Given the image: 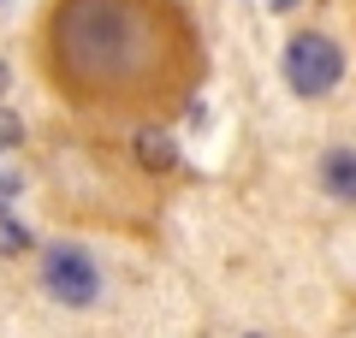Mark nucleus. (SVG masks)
Wrapping results in <instances>:
<instances>
[{"instance_id": "7", "label": "nucleus", "mask_w": 356, "mask_h": 338, "mask_svg": "<svg viewBox=\"0 0 356 338\" xmlns=\"http://www.w3.org/2000/svg\"><path fill=\"white\" fill-rule=\"evenodd\" d=\"M6 77H13V72H6V65H0V89H6Z\"/></svg>"}, {"instance_id": "5", "label": "nucleus", "mask_w": 356, "mask_h": 338, "mask_svg": "<svg viewBox=\"0 0 356 338\" xmlns=\"http://www.w3.org/2000/svg\"><path fill=\"white\" fill-rule=\"evenodd\" d=\"M18 137H24V125H18V113H6V107H0V149H13Z\"/></svg>"}, {"instance_id": "9", "label": "nucleus", "mask_w": 356, "mask_h": 338, "mask_svg": "<svg viewBox=\"0 0 356 338\" xmlns=\"http://www.w3.org/2000/svg\"><path fill=\"white\" fill-rule=\"evenodd\" d=\"M250 338H255V332H250Z\"/></svg>"}, {"instance_id": "2", "label": "nucleus", "mask_w": 356, "mask_h": 338, "mask_svg": "<svg viewBox=\"0 0 356 338\" xmlns=\"http://www.w3.org/2000/svg\"><path fill=\"white\" fill-rule=\"evenodd\" d=\"M42 279H48V291L60 303H72V309H83V303H95V291H102V273H95V261H89L83 250H48V261H42Z\"/></svg>"}, {"instance_id": "3", "label": "nucleus", "mask_w": 356, "mask_h": 338, "mask_svg": "<svg viewBox=\"0 0 356 338\" xmlns=\"http://www.w3.org/2000/svg\"><path fill=\"white\" fill-rule=\"evenodd\" d=\"M321 184L339 202H356V149H332L327 161H321Z\"/></svg>"}, {"instance_id": "8", "label": "nucleus", "mask_w": 356, "mask_h": 338, "mask_svg": "<svg viewBox=\"0 0 356 338\" xmlns=\"http://www.w3.org/2000/svg\"><path fill=\"white\" fill-rule=\"evenodd\" d=\"M273 6H297V0H273Z\"/></svg>"}, {"instance_id": "4", "label": "nucleus", "mask_w": 356, "mask_h": 338, "mask_svg": "<svg viewBox=\"0 0 356 338\" xmlns=\"http://www.w3.org/2000/svg\"><path fill=\"white\" fill-rule=\"evenodd\" d=\"M137 154H143L149 166H172V161H178V149H172L166 131H143V137H137Z\"/></svg>"}, {"instance_id": "1", "label": "nucleus", "mask_w": 356, "mask_h": 338, "mask_svg": "<svg viewBox=\"0 0 356 338\" xmlns=\"http://www.w3.org/2000/svg\"><path fill=\"white\" fill-rule=\"evenodd\" d=\"M344 77V48L332 36H321V30H297L291 42H285V83L297 89V95H327V89H339Z\"/></svg>"}, {"instance_id": "6", "label": "nucleus", "mask_w": 356, "mask_h": 338, "mask_svg": "<svg viewBox=\"0 0 356 338\" xmlns=\"http://www.w3.org/2000/svg\"><path fill=\"white\" fill-rule=\"evenodd\" d=\"M13 190H18V178H13V172H0V214H6V202H13Z\"/></svg>"}]
</instances>
